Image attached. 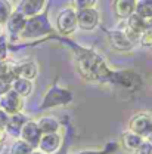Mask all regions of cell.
Segmentation results:
<instances>
[{
	"mask_svg": "<svg viewBox=\"0 0 152 154\" xmlns=\"http://www.w3.org/2000/svg\"><path fill=\"white\" fill-rule=\"evenodd\" d=\"M76 67L80 77L87 82H111L114 70L97 52L80 48L76 54Z\"/></svg>",
	"mask_w": 152,
	"mask_h": 154,
	"instance_id": "6da1fadb",
	"label": "cell"
},
{
	"mask_svg": "<svg viewBox=\"0 0 152 154\" xmlns=\"http://www.w3.org/2000/svg\"><path fill=\"white\" fill-rule=\"evenodd\" d=\"M53 31V25L46 14L28 18L22 33L19 34V40H36V38L46 37Z\"/></svg>",
	"mask_w": 152,
	"mask_h": 154,
	"instance_id": "7a4b0ae2",
	"label": "cell"
},
{
	"mask_svg": "<svg viewBox=\"0 0 152 154\" xmlns=\"http://www.w3.org/2000/svg\"><path fill=\"white\" fill-rule=\"evenodd\" d=\"M73 101V92L62 88L53 85L47 89L46 95L43 96V101L40 104V110H50L55 107H62V105H68Z\"/></svg>",
	"mask_w": 152,
	"mask_h": 154,
	"instance_id": "3957f363",
	"label": "cell"
},
{
	"mask_svg": "<svg viewBox=\"0 0 152 154\" xmlns=\"http://www.w3.org/2000/svg\"><path fill=\"white\" fill-rule=\"evenodd\" d=\"M111 83H114V85L123 88L124 91H129V92L139 91L142 88V85H143L142 77L139 74H136L134 71H130V70L114 71L112 77H111Z\"/></svg>",
	"mask_w": 152,
	"mask_h": 154,
	"instance_id": "277c9868",
	"label": "cell"
},
{
	"mask_svg": "<svg viewBox=\"0 0 152 154\" xmlns=\"http://www.w3.org/2000/svg\"><path fill=\"white\" fill-rule=\"evenodd\" d=\"M134 135L146 139L152 134V116L148 113H136L129 120V129Z\"/></svg>",
	"mask_w": 152,
	"mask_h": 154,
	"instance_id": "5b68a950",
	"label": "cell"
},
{
	"mask_svg": "<svg viewBox=\"0 0 152 154\" xmlns=\"http://www.w3.org/2000/svg\"><path fill=\"white\" fill-rule=\"evenodd\" d=\"M56 30L64 34V36H70L73 33H76L77 30V11L73 6H68L65 9H62L58 14L56 18Z\"/></svg>",
	"mask_w": 152,
	"mask_h": 154,
	"instance_id": "8992f818",
	"label": "cell"
},
{
	"mask_svg": "<svg viewBox=\"0 0 152 154\" xmlns=\"http://www.w3.org/2000/svg\"><path fill=\"white\" fill-rule=\"evenodd\" d=\"M99 21H100V14L96 8L77 11V28L83 31H93L99 25Z\"/></svg>",
	"mask_w": 152,
	"mask_h": 154,
	"instance_id": "52a82bcc",
	"label": "cell"
},
{
	"mask_svg": "<svg viewBox=\"0 0 152 154\" xmlns=\"http://www.w3.org/2000/svg\"><path fill=\"white\" fill-rule=\"evenodd\" d=\"M0 110L7 116L19 114L24 110V99L10 89L9 92L0 96Z\"/></svg>",
	"mask_w": 152,
	"mask_h": 154,
	"instance_id": "ba28073f",
	"label": "cell"
},
{
	"mask_svg": "<svg viewBox=\"0 0 152 154\" xmlns=\"http://www.w3.org/2000/svg\"><path fill=\"white\" fill-rule=\"evenodd\" d=\"M40 138H41V132H40V129H38L37 122L28 119L27 123L22 126V131H21V134H19V139H22L24 142H27L33 150H37Z\"/></svg>",
	"mask_w": 152,
	"mask_h": 154,
	"instance_id": "9c48e42d",
	"label": "cell"
},
{
	"mask_svg": "<svg viewBox=\"0 0 152 154\" xmlns=\"http://www.w3.org/2000/svg\"><path fill=\"white\" fill-rule=\"evenodd\" d=\"M46 5H47V2H44V0H22L18 3L15 11H18L22 17L28 19L44 14Z\"/></svg>",
	"mask_w": 152,
	"mask_h": 154,
	"instance_id": "30bf717a",
	"label": "cell"
},
{
	"mask_svg": "<svg viewBox=\"0 0 152 154\" xmlns=\"http://www.w3.org/2000/svg\"><path fill=\"white\" fill-rule=\"evenodd\" d=\"M61 145H62V135L59 132L58 134L41 135L37 150L44 154H55L59 151Z\"/></svg>",
	"mask_w": 152,
	"mask_h": 154,
	"instance_id": "8fae6325",
	"label": "cell"
},
{
	"mask_svg": "<svg viewBox=\"0 0 152 154\" xmlns=\"http://www.w3.org/2000/svg\"><path fill=\"white\" fill-rule=\"evenodd\" d=\"M108 42L111 48L118 52H127L133 48L132 40L127 37V34L123 30H112L108 33Z\"/></svg>",
	"mask_w": 152,
	"mask_h": 154,
	"instance_id": "7c38bea8",
	"label": "cell"
},
{
	"mask_svg": "<svg viewBox=\"0 0 152 154\" xmlns=\"http://www.w3.org/2000/svg\"><path fill=\"white\" fill-rule=\"evenodd\" d=\"M28 117L24 114V113H19V114H13V116H9L6 125H4V134L6 136H10L13 139H18L19 134L22 131V126L27 123Z\"/></svg>",
	"mask_w": 152,
	"mask_h": 154,
	"instance_id": "4fadbf2b",
	"label": "cell"
},
{
	"mask_svg": "<svg viewBox=\"0 0 152 154\" xmlns=\"http://www.w3.org/2000/svg\"><path fill=\"white\" fill-rule=\"evenodd\" d=\"M13 67H15V74H16V77L34 82V79L38 76V64L34 59L22 61L19 64H15Z\"/></svg>",
	"mask_w": 152,
	"mask_h": 154,
	"instance_id": "5bb4252c",
	"label": "cell"
},
{
	"mask_svg": "<svg viewBox=\"0 0 152 154\" xmlns=\"http://www.w3.org/2000/svg\"><path fill=\"white\" fill-rule=\"evenodd\" d=\"M25 22H27V18L22 17L18 11L13 9V12L10 14V17L7 18L6 24H4V25H6V30H7V33H9V36L18 38L19 34H21L22 30H24V27H25Z\"/></svg>",
	"mask_w": 152,
	"mask_h": 154,
	"instance_id": "9a60e30c",
	"label": "cell"
},
{
	"mask_svg": "<svg viewBox=\"0 0 152 154\" xmlns=\"http://www.w3.org/2000/svg\"><path fill=\"white\" fill-rule=\"evenodd\" d=\"M36 122H37V126L41 135L58 134L59 129H61V122L55 116H41Z\"/></svg>",
	"mask_w": 152,
	"mask_h": 154,
	"instance_id": "2e32d148",
	"label": "cell"
},
{
	"mask_svg": "<svg viewBox=\"0 0 152 154\" xmlns=\"http://www.w3.org/2000/svg\"><path fill=\"white\" fill-rule=\"evenodd\" d=\"M136 11L134 0H117L114 2V12L120 19H127L132 17Z\"/></svg>",
	"mask_w": 152,
	"mask_h": 154,
	"instance_id": "e0dca14e",
	"label": "cell"
},
{
	"mask_svg": "<svg viewBox=\"0 0 152 154\" xmlns=\"http://www.w3.org/2000/svg\"><path fill=\"white\" fill-rule=\"evenodd\" d=\"M10 89H12L15 94H18V95L24 99V98H28V96L34 92V83H33L31 80L16 77V79L12 82Z\"/></svg>",
	"mask_w": 152,
	"mask_h": 154,
	"instance_id": "ac0fdd59",
	"label": "cell"
},
{
	"mask_svg": "<svg viewBox=\"0 0 152 154\" xmlns=\"http://www.w3.org/2000/svg\"><path fill=\"white\" fill-rule=\"evenodd\" d=\"M143 138H140V136H137V135H134L133 132H130V131H126V132H123L121 135V139H120V142H121V147L126 150V151H132L134 153L142 144H143Z\"/></svg>",
	"mask_w": 152,
	"mask_h": 154,
	"instance_id": "d6986e66",
	"label": "cell"
},
{
	"mask_svg": "<svg viewBox=\"0 0 152 154\" xmlns=\"http://www.w3.org/2000/svg\"><path fill=\"white\" fill-rule=\"evenodd\" d=\"M134 14H137L143 19L152 18V0H139V2H136Z\"/></svg>",
	"mask_w": 152,
	"mask_h": 154,
	"instance_id": "ffe728a7",
	"label": "cell"
},
{
	"mask_svg": "<svg viewBox=\"0 0 152 154\" xmlns=\"http://www.w3.org/2000/svg\"><path fill=\"white\" fill-rule=\"evenodd\" d=\"M31 151H33V148H31L27 142H24L22 139L18 138V139H15L13 144L10 145L7 154H31Z\"/></svg>",
	"mask_w": 152,
	"mask_h": 154,
	"instance_id": "44dd1931",
	"label": "cell"
},
{
	"mask_svg": "<svg viewBox=\"0 0 152 154\" xmlns=\"http://www.w3.org/2000/svg\"><path fill=\"white\" fill-rule=\"evenodd\" d=\"M13 5L12 2H6V0H0V25H4L7 18L10 17V14L13 12Z\"/></svg>",
	"mask_w": 152,
	"mask_h": 154,
	"instance_id": "7402d4cb",
	"label": "cell"
},
{
	"mask_svg": "<svg viewBox=\"0 0 152 154\" xmlns=\"http://www.w3.org/2000/svg\"><path fill=\"white\" fill-rule=\"evenodd\" d=\"M7 54H9V42L6 36L0 34V61H6Z\"/></svg>",
	"mask_w": 152,
	"mask_h": 154,
	"instance_id": "603a6c76",
	"label": "cell"
},
{
	"mask_svg": "<svg viewBox=\"0 0 152 154\" xmlns=\"http://www.w3.org/2000/svg\"><path fill=\"white\" fill-rule=\"evenodd\" d=\"M73 5H76V6H73L76 11H80V9L95 8L96 5H97V2H96V0H77V2H74Z\"/></svg>",
	"mask_w": 152,
	"mask_h": 154,
	"instance_id": "cb8c5ba5",
	"label": "cell"
},
{
	"mask_svg": "<svg viewBox=\"0 0 152 154\" xmlns=\"http://www.w3.org/2000/svg\"><path fill=\"white\" fill-rule=\"evenodd\" d=\"M140 43H142L143 46L151 48L152 49V31H146V33H143V34H142V37H140Z\"/></svg>",
	"mask_w": 152,
	"mask_h": 154,
	"instance_id": "d4e9b609",
	"label": "cell"
},
{
	"mask_svg": "<svg viewBox=\"0 0 152 154\" xmlns=\"http://www.w3.org/2000/svg\"><path fill=\"white\" fill-rule=\"evenodd\" d=\"M152 150V147L146 142V141H143V144L134 151V154H149V151Z\"/></svg>",
	"mask_w": 152,
	"mask_h": 154,
	"instance_id": "484cf974",
	"label": "cell"
},
{
	"mask_svg": "<svg viewBox=\"0 0 152 154\" xmlns=\"http://www.w3.org/2000/svg\"><path fill=\"white\" fill-rule=\"evenodd\" d=\"M73 154H105V150H100V148H87V150H80L76 151Z\"/></svg>",
	"mask_w": 152,
	"mask_h": 154,
	"instance_id": "4316f807",
	"label": "cell"
},
{
	"mask_svg": "<svg viewBox=\"0 0 152 154\" xmlns=\"http://www.w3.org/2000/svg\"><path fill=\"white\" fill-rule=\"evenodd\" d=\"M9 67H10V64L7 61H0V76H4L9 71Z\"/></svg>",
	"mask_w": 152,
	"mask_h": 154,
	"instance_id": "83f0119b",
	"label": "cell"
},
{
	"mask_svg": "<svg viewBox=\"0 0 152 154\" xmlns=\"http://www.w3.org/2000/svg\"><path fill=\"white\" fill-rule=\"evenodd\" d=\"M145 28H146V31H152V18L145 19Z\"/></svg>",
	"mask_w": 152,
	"mask_h": 154,
	"instance_id": "f1b7e54d",
	"label": "cell"
},
{
	"mask_svg": "<svg viewBox=\"0 0 152 154\" xmlns=\"http://www.w3.org/2000/svg\"><path fill=\"white\" fill-rule=\"evenodd\" d=\"M4 139H6V134H4V129H3V128L0 126V145H3Z\"/></svg>",
	"mask_w": 152,
	"mask_h": 154,
	"instance_id": "f546056e",
	"label": "cell"
},
{
	"mask_svg": "<svg viewBox=\"0 0 152 154\" xmlns=\"http://www.w3.org/2000/svg\"><path fill=\"white\" fill-rule=\"evenodd\" d=\"M145 141H146V142H148V144H149V145H151V147H152V134L149 135V136H148V138H146Z\"/></svg>",
	"mask_w": 152,
	"mask_h": 154,
	"instance_id": "4dcf8cb0",
	"label": "cell"
},
{
	"mask_svg": "<svg viewBox=\"0 0 152 154\" xmlns=\"http://www.w3.org/2000/svg\"><path fill=\"white\" fill-rule=\"evenodd\" d=\"M31 154H44V153H41V151H38V150H33Z\"/></svg>",
	"mask_w": 152,
	"mask_h": 154,
	"instance_id": "1f68e13d",
	"label": "cell"
},
{
	"mask_svg": "<svg viewBox=\"0 0 152 154\" xmlns=\"http://www.w3.org/2000/svg\"><path fill=\"white\" fill-rule=\"evenodd\" d=\"M1 27H3V25H0V34H1Z\"/></svg>",
	"mask_w": 152,
	"mask_h": 154,
	"instance_id": "d6a6232c",
	"label": "cell"
},
{
	"mask_svg": "<svg viewBox=\"0 0 152 154\" xmlns=\"http://www.w3.org/2000/svg\"><path fill=\"white\" fill-rule=\"evenodd\" d=\"M149 154H152V150H151V151H149Z\"/></svg>",
	"mask_w": 152,
	"mask_h": 154,
	"instance_id": "836d02e7",
	"label": "cell"
}]
</instances>
